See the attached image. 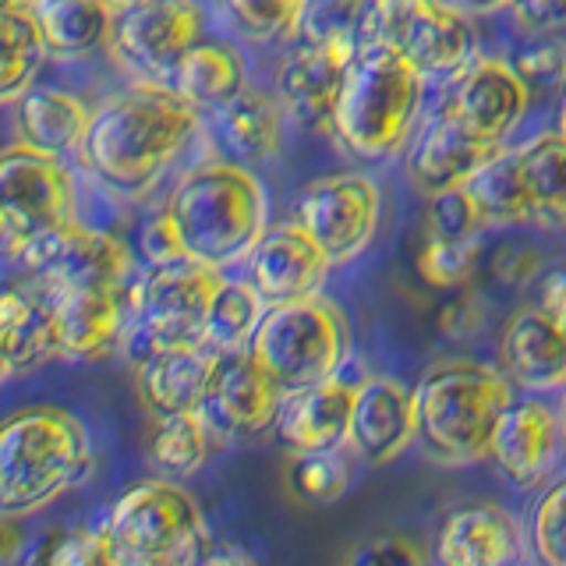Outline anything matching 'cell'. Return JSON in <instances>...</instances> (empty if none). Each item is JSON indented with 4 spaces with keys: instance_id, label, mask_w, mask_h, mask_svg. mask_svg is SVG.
<instances>
[{
    "instance_id": "9f6ffc18",
    "label": "cell",
    "mask_w": 566,
    "mask_h": 566,
    "mask_svg": "<svg viewBox=\"0 0 566 566\" xmlns=\"http://www.w3.org/2000/svg\"><path fill=\"white\" fill-rule=\"evenodd\" d=\"M559 415H563V429H566V386H563V403H559Z\"/></svg>"
},
{
    "instance_id": "44dd1931",
    "label": "cell",
    "mask_w": 566,
    "mask_h": 566,
    "mask_svg": "<svg viewBox=\"0 0 566 566\" xmlns=\"http://www.w3.org/2000/svg\"><path fill=\"white\" fill-rule=\"evenodd\" d=\"M411 439H418L415 389L386 376L358 382L347 450L365 464H389L407 450Z\"/></svg>"
},
{
    "instance_id": "5bb4252c",
    "label": "cell",
    "mask_w": 566,
    "mask_h": 566,
    "mask_svg": "<svg viewBox=\"0 0 566 566\" xmlns=\"http://www.w3.org/2000/svg\"><path fill=\"white\" fill-rule=\"evenodd\" d=\"M361 43L354 40V32L340 35H323V40H305V46H297L287 64L280 67L276 88L283 106L312 128H329L336 103L347 85V75L354 61H358Z\"/></svg>"
},
{
    "instance_id": "f907efd6",
    "label": "cell",
    "mask_w": 566,
    "mask_h": 566,
    "mask_svg": "<svg viewBox=\"0 0 566 566\" xmlns=\"http://www.w3.org/2000/svg\"><path fill=\"white\" fill-rule=\"evenodd\" d=\"M453 4H457L460 11H468V14H492V11L510 8L513 0H453Z\"/></svg>"
},
{
    "instance_id": "6da1fadb",
    "label": "cell",
    "mask_w": 566,
    "mask_h": 566,
    "mask_svg": "<svg viewBox=\"0 0 566 566\" xmlns=\"http://www.w3.org/2000/svg\"><path fill=\"white\" fill-rule=\"evenodd\" d=\"M202 128L199 106L177 88H135L93 111L82 164L111 191H146Z\"/></svg>"
},
{
    "instance_id": "4dcf8cb0",
    "label": "cell",
    "mask_w": 566,
    "mask_h": 566,
    "mask_svg": "<svg viewBox=\"0 0 566 566\" xmlns=\"http://www.w3.org/2000/svg\"><path fill=\"white\" fill-rule=\"evenodd\" d=\"M117 11L106 0H40L35 22L53 57H85L114 40Z\"/></svg>"
},
{
    "instance_id": "74e56055",
    "label": "cell",
    "mask_w": 566,
    "mask_h": 566,
    "mask_svg": "<svg viewBox=\"0 0 566 566\" xmlns=\"http://www.w3.org/2000/svg\"><path fill=\"white\" fill-rule=\"evenodd\" d=\"M527 545L542 563L566 566V474L556 478L531 506Z\"/></svg>"
},
{
    "instance_id": "277c9868",
    "label": "cell",
    "mask_w": 566,
    "mask_h": 566,
    "mask_svg": "<svg viewBox=\"0 0 566 566\" xmlns=\"http://www.w3.org/2000/svg\"><path fill=\"white\" fill-rule=\"evenodd\" d=\"M93 468V439L61 407H25L0 432V510L25 517L75 489Z\"/></svg>"
},
{
    "instance_id": "30bf717a",
    "label": "cell",
    "mask_w": 566,
    "mask_h": 566,
    "mask_svg": "<svg viewBox=\"0 0 566 566\" xmlns=\"http://www.w3.org/2000/svg\"><path fill=\"white\" fill-rule=\"evenodd\" d=\"M8 259L32 283H40V291H120L132 280V252L124 248V241L82 227L78 220H67L22 241L14 252H8Z\"/></svg>"
},
{
    "instance_id": "ffe728a7",
    "label": "cell",
    "mask_w": 566,
    "mask_h": 566,
    "mask_svg": "<svg viewBox=\"0 0 566 566\" xmlns=\"http://www.w3.org/2000/svg\"><path fill=\"white\" fill-rule=\"evenodd\" d=\"M57 318L61 354L75 361H96L117 350L132 323V283L120 291H46Z\"/></svg>"
},
{
    "instance_id": "d4e9b609",
    "label": "cell",
    "mask_w": 566,
    "mask_h": 566,
    "mask_svg": "<svg viewBox=\"0 0 566 566\" xmlns=\"http://www.w3.org/2000/svg\"><path fill=\"white\" fill-rule=\"evenodd\" d=\"M212 354L217 350H209L206 344H177L138 361V397L146 411L153 418L199 411L212 371Z\"/></svg>"
},
{
    "instance_id": "2e32d148",
    "label": "cell",
    "mask_w": 566,
    "mask_h": 566,
    "mask_svg": "<svg viewBox=\"0 0 566 566\" xmlns=\"http://www.w3.org/2000/svg\"><path fill=\"white\" fill-rule=\"evenodd\" d=\"M563 453H566L563 415L542 397L513 400L500 424H495L492 450H489L495 468L524 489L545 482L556 471Z\"/></svg>"
},
{
    "instance_id": "f35d334b",
    "label": "cell",
    "mask_w": 566,
    "mask_h": 566,
    "mask_svg": "<svg viewBox=\"0 0 566 566\" xmlns=\"http://www.w3.org/2000/svg\"><path fill=\"white\" fill-rule=\"evenodd\" d=\"M482 230L485 223L478 217L464 185L429 195V206H424V238L474 244V241H482Z\"/></svg>"
},
{
    "instance_id": "f546056e",
    "label": "cell",
    "mask_w": 566,
    "mask_h": 566,
    "mask_svg": "<svg viewBox=\"0 0 566 566\" xmlns=\"http://www.w3.org/2000/svg\"><path fill=\"white\" fill-rule=\"evenodd\" d=\"M524 174L531 223L545 230H566V135L545 132L517 149Z\"/></svg>"
},
{
    "instance_id": "4fadbf2b",
    "label": "cell",
    "mask_w": 566,
    "mask_h": 566,
    "mask_svg": "<svg viewBox=\"0 0 566 566\" xmlns=\"http://www.w3.org/2000/svg\"><path fill=\"white\" fill-rule=\"evenodd\" d=\"M283 400L287 389L262 368L252 347H234L212 354L199 415L217 439H248L273 429Z\"/></svg>"
},
{
    "instance_id": "9c48e42d",
    "label": "cell",
    "mask_w": 566,
    "mask_h": 566,
    "mask_svg": "<svg viewBox=\"0 0 566 566\" xmlns=\"http://www.w3.org/2000/svg\"><path fill=\"white\" fill-rule=\"evenodd\" d=\"M217 283V270L195 262L153 265L138 283H132V323L124 336L128 358L138 365L164 347L202 344L206 308Z\"/></svg>"
},
{
    "instance_id": "db71d44e",
    "label": "cell",
    "mask_w": 566,
    "mask_h": 566,
    "mask_svg": "<svg viewBox=\"0 0 566 566\" xmlns=\"http://www.w3.org/2000/svg\"><path fill=\"white\" fill-rule=\"evenodd\" d=\"M556 128L566 135V82H563V99H559V120H556Z\"/></svg>"
},
{
    "instance_id": "ba28073f",
    "label": "cell",
    "mask_w": 566,
    "mask_h": 566,
    "mask_svg": "<svg viewBox=\"0 0 566 566\" xmlns=\"http://www.w3.org/2000/svg\"><path fill=\"white\" fill-rule=\"evenodd\" d=\"M464 14L453 0H371L354 25V40L361 46H394L424 78L457 75L471 61V25Z\"/></svg>"
},
{
    "instance_id": "f6af8a7d",
    "label": "cell",
    "mask_w": 566,
    "mask_h": 566,
    "mask_svg": "<svg viewBox=\"0 0 566 566\" xmlns=\"http://www.w3.org/2000/svg\"><path fill=\"white\" fill-rule=\"evenodd\" d=\"M510 14L524 32L566 29V4L563 0H513Z\"/></svg>"
},
{
    "instance_id": "c3c4849f",
    "label": "cell",
    "mask_w": 566,
    "mask_h": 566,
    "mask_svg": "<svg viewBox=\"0 0 566 566\" xmlns=\"http://www.w3.org/2000/svg\"><path fill=\"white\" fill-rule=\"evenodd\" d=\"M542 265L538 252L527 244H513V248H503L500 255L492 262V273L500 276L503 283H524L527 276H535V270Z\"/></svg>"
},
{
    "instance_id": "b9f144b4",
    "label": "cell",
    "mask_w": 566,
    "mask_h": 566,
    "mask_svg": "<svg viewBox=\"0 0 566 566\" xmlns=\"http://www.w3.org/2000/svg\"><path fill=\"white\" fill-rule=\"evenodd\" d=\"M368 4L371 0H308L301 35H305V40H323V35L354 32V25H358V18Z\"/></svg>"
},
{
    "instance_id": "52a82bcc",
    "label": "cell",
    "mask_w": 566,
    "mask_h": 566,
    "mask_svg": "<svg viewBox=\"0 0 566 566\" xmlns=\"http://www.w3.org/2000/svg\"><path fill=\"white\" fill-rule=\"evenodd\" d=\"M248 347L262 368L287 394H294V389L340 376L350 354V329L336 305L315 294L265 308Z\"/></svg>"
},
{
    "instance_id": "6f0895ef",
    "label": "cell",
    "mask_w": 566,
    "mask_h": 566,
    "mask_svg": "<svg viewBox=\"0 0 566 566\" xmlns=\"http://www.w3.org/2000/svg\"><path fill=\"white\" fill-rule=\"evenodd\" d=\"M563 4H566V0H563Z\"/></svg>"
},
{
    "instance_id": "5b68a950",
    "label": "cell",
    "mask_w": 566,
    "mask_h": 566,
    "mask_svg": "<svg viewBox=\"0 0 566 566\" xmlns=\"http://www.w3.org/2000/svg\"><path fill=\"white\" fill-rule=\"evenodd\" d=\"M424 96V75L394 46H361L336 103L329 132L358 159H382L403 146Z\"/></svg>"
},
{
    "instance_id": "d6986e66",
    "label": "cell",
    "mask_w": 566,
    "mask_h": 566,
    "mask_svg": "<svg viewBox=\"0 0 566 566\" xmlns=\"http://www.w3.org/2000/svg\"><path fill=\"white\" fill-rule=\"evenodd\" d=\"M500 149L503 142L478 135L460 117H453L447 106H439L436 117L415 138L411 153H407V177H411L418 191L436 195L468 185V177L478 167H485Z\"/></svg>"
},
{
    "instance_id": "60d3db41",
    "label": "cell",
    "mask_w": 566,
    "mask_h": 566,
    "mask_svg": "<svg viewBox=\"0 0 566 566\" xmlns=\"http://www.w3.org/2000/svg\"><path fill=\"white\" fill-rule=\"evenodd\" d=\"M513 67L527 85H563L566 82V32H527V40L513 53Z\"/></svg>"
},
{
    "instance_id": "8992f818",
    "label": "cell",
    "mask_w": 566,
    "mask_h": 566,
    "mask_svg": "<svg viewBox=\"0 0 566 566\" xmlns=\"http://www.w3.org/2000/svg\"><path fill=\"white\" fill-rule=\"evenodd\" d=\"M111 563L170 566L199 563L209 553V531L199 503L170 478L142 482L111 506L103 521Z\"/></svg>"
},
{
    "instance_id": "836d02e7",
    "label": "cell",
    "mask_w": 566,
    "mask_h": 566,
    "mask_svg": "<svg viewBox=\"0 0 566 566\" xmlns=\"http://www.w3.org/2000/svg\"><path fill=\"white\" fill-rule=\"evenodd\" d=\"M212 439L217 436H212L199 411L156 418L149 432V464L159 471V478L185 482V478H191L206 464Z\"/></svg>"
},
{
    "instance_id": "ee69618b",
    "label": "cell",
    "mask_w": 566,
    "mask_h": 566,
    "mask_svg": "<svg viewBox=\"0 0 566 566\" xmlns=\"http://www.w3.org/2000/svg\"><path fill=\"white\" fill-rule=\"evenodd\" d=\"M142 255L149 259V265L185 262V252H181V244H177V234H174V227L167 223L164 209H159L156 217L146 223V230H142Z\"/></svg>"
},
{
    "instance_id": "f1b7e54d",
    "label": "cell",
    "mask_w": 566,
    "mask_h": 566,
    "mask_svg": "<svg viewBox=\"0 0 566 566\" xmlns=\"http://www.w3.org/2000/svg\"><path fill=\"white\" fill-rule=\"evenodd\" d=\"M174 88L199 111H217L248 88L244 57L227 43H195L170 71Z\"/></svg>"
},
{
    "instance_id": "7402d4cb",
    "label": "cell",
    "mask_w": 566,
    "mask_h": 566,
    "mask_svg": "<svg viewBox=\"0 0 566 566\" xmlns=\"http://www.w3.org/2000/svg\"><path fill=\"white\" fill-rule=\"evenodd\" d=\"M354 394H358V386L340 376L294 389V394H287V400H283V411L273 424L276 442L287 453L347 447Z\"/></svg>"
},
{
    "instance_id": "d6a6232c",
    "label": "cell",
    "mask_w": 566,
    "mask_h": 566,
    "mask_svg": "<svg viewBox=\"0 0 566 566\" xmlns=\"http://www.w3.org/2000/svg\"><path fill=\"white\" fill-rule=\"evenodd\" d=\"M265 297L255 291L252 280H220L209 297L202 344L209 350H234L248 347L265 315Z\"/></svg>"
},
{
    "instance_id": "484cf974",
    "label": "cell",
    "mask_w": 566,
    "mask_h": 566,
    "mask_svg": "<svg viewBox=\"0 0 566 566\" xmlns=\"http://www.w3.org/2000/svg\"><path fill=\"white\" fill-rule=\"evenodd\" d=\"M0 350H4L8 376H22L61 354L57 318H53L46 291L8 287L4 305H0Z\"/></svg>"
},
{
    "instance_id": "e0dca14e",
    "label": "cell",
    "mask_w": 566,
    "mask_h": 566,
    "mask_svg": "<svg viewBox=\"0 0 566 566\" xmlns=\"http://www.w3.org/2000/svg\"><path fill=\"white\" fill-rule=\"evenodd\" d=\"M527 82L517 75L510 61L478 57L468 61L447 85L442 106L492 142H503L527 114Z\"/></svg>"
},
{
    "instance_id": "7c38bea8",
    "label": "cell",
    "mask_w": 566,
    "mask_h": 566,
    "mask_svg": "<svg viewBox=\"0 0 566 566\" xmlns=\"http://www.w3.org/2000/svg\"><path fill=\"white\" fill-rule=\"evenodd\" d=\"M379 217L382 195L368 174H333L301 188L291 220L308 230L333 265H344L371 244Z\"/></svg>"
},
{
    "instance_id": "ac0fdd59",
    "label": "cell",
    "mask_w": 566,
    "mask_h": 566,
    "mask_svg": "<svg viewBox=\"0 0 566 566\" xmlns=\"http://www.w3.org/2000/svg\"><path fill=\"white\" fill-rule=\"evenodd\" d=\"M333 270V259L318 248V241L301 230L294 220L265 227V234L248 252V280L265 297V305L280 301L315 297Z\"/></svg>"
},
{
    "instance_id": "681fc988",
    "label": "cell",
    "mask_w": 566,
    "mask_h": 566,
    "mask_svg": "<svg viewBox=\"0 0 566 566\" xmlns=\"http://www.w3.org/2000/svg\"><path fill=\"white\" fill-rule=\"evenodd\" d=\"M538 305L556 318L559 329L566 333V270H556L548 273L545 283H542V301Z\"/></svg>"
},
{
    "instance_id": "8d00e7d4",
    "label": "cell",
    "mask_w": 566,
    "mask_h": 566,
    "mask_svg": "<svg viewBox=\"0 0 566 566\" xmlns=\"http://www.w3.org/2000/svg\"><path fill=\"white\" fill-rule=\"evenodd\" d=\"M234 25L248 35V40L270 43V40H287V35L301 32L305 25L308 0H223Z\"/></svg>"
},
{
    "instance_id": "11a10c76",
    "label": "cell",
    "mask_w": 566,
    "mask_h": 566,
    "mask_svg": "<svg viewBox=\"0 0 566 566\" xmlns=\"http://www.w3.org/2000/svg\"><path fill=\"white\" fill-rule=\"evenodd\" d=\"M106 4H111V8H114V11L120 14V11H128V8L142 4V0H106Z\"/></svg>"
},
{
    "instance_id": "9a60e30c",
    "label": "cell",
    "mask_w": 566,
    "mask_h": 566,
    "mask_svg": "<svg viewBox=\"0 0 566 566\" xmlns=\"http://www.w3.org/2000/svg\"><path fill=\"white\" fill-rule=\"evenodd\" d=\"M202 8L195 0H142L114 18V46L153 75H170L177 61L199 43Z\"/></svg>"
},
{
    "instance_id": "7dc6e473",
    "label": "cell",
    "mask_w": 566,
    "mask_h": 566,
    "mask_svg": "<svg viewBox=\"0 0 566 566\" xmlns=\"http://www.w3.org/2000/svg\"><path fill=\"white\" fill-rule=\"evenodd\" d=\"M439 326H442V333H450V336H471L474 329L485 326V305L474 294H460V297L450 301L447 308H442Z\"/></svg>"
},
{
    "instance_id": "7bdbcfd3",
    "label": "cell",
    "mask_w": 566,
    "mask_h": 566,
    "mask_svg": "<svg viewBox=\"0 0 566 566\" xmlns=\"http://www.w3.org/2000/svg\"><path fill=\"white\" fill-rule=\"evenodd\" d=\"M46 559L53 566H96V563H111V548H106L103 531H75L61 545H53V553Z\"/></svg>"
},
{
    "instance_id": "7a4b0ae2",
    "label": "cell",
    "mask_w": 566,
    "mask_h": 566,
    "mask_svg": "<svg viewBox=\"0 0 566 566\" xmlns=\"http://www.w3.org/2000/svg\"><path fill=\"white\" fill-rule=\"evenodd\" d=\"M265 191L259 177L241 164H202L174 185L164 217L174 227L185 262L223 270L248 259L265 234Z\"/></svg>"
},
{
    "instance_id": "ab89813d",
    "label": "cell",
    "mask_w": 566,
    "mask_h": 566,
    "mask_svg": "<svg viewBox=\"0 0 566 566\" xmlns=\"http://www.w3.org/2000/svg\"><path fill=\"white\" fill-rule=\"evenodd\" d=\"M478 252H482V241L457 244V241L424 238L418 252V276L429 283V287L453 291L460 283H468L471 273L478 270Z\"/></svg>"
},
{
    "instance_id": "816d5d0a",
    "label": "cell",
    "mask_w": 566,
    "mask_h": 566,
    "mask_svg": "<svg viewBox=\"0 0 566 566\" xmlns=\"http://www.w3.org/2000/svg\"><path fill=\"white\" fill-rule=\"evenodd\" d=\"M252 556L241 553V548L234 545H223V548H209V553L202 556V563H248Z\"/></svg>"
},
{
    "instance_id": "1f68e13d",
    "label": "cell",
    "mask_w": 566,
    "mask_h": 566,
    "mask_svg": "<svg viewBox=\"0 0 566 566\" xmlns=\"http://www.w3.org/2000/svg\"><path fill=\"white\" fill-rule=\"evenodd\" d=\"M468 195L489 227H517L531 223V202L524 188V174L517 164V149H500L485 167L468 177Z\"/></svg>"
},
{
    "instance_id": "cb8c5ba5",
    "label": "cell",
    "mask_w": 566,
    "mask_h": 566,
    "mask_svg": "<svg viewBox=\"0 0 566 566\" xmlns=\"http://www.w3.org/2000/svg\"><path fill=\"white\" fill-rule=\"evenodd\" d=\"M503 371L531 394L566 386V333L542 305H527L510 318L500 344Z\"/></svg>"
},
{
    "instance_id": "3957f363",
    "label": "cell",
    "mask_w": 566,
    "mask_h": 566,
    "mask_svg": "<svg viewBox=\"0 0 566 566\" xmlns=\"http://www.w3.org/2000/svg\"><path fill=\"white\" fill-rule=\"evenodd\" d=\"M513 397L503 368L482 361H442L415 386L418 442L439 464H474L489 457L495 424Z\"/></svg>"
},
{
    "instance_id": "8fae6325",
    "label": "cell",
    "mask_w": 566,
    "mask_h": 566,
    "mask_svg": "<svg viewBox=\"0 0 566 566\" xmlns=\"http://www.w3.org/2000/svg\"><path fill=\"white\" fill-rule=\"evenodd\" d=\"M0 217L8 252L50 227L75 220V177L64 167V156L25 142L11 146L0 164Z\"/></svg>"
},
{
    "instance_id": "f5cc1de1",
    "label": "cell",
    "mask_w": 566,
    "mask_h": 566,
    "mask_svg": "<svg viewBox=\"0 0 566 566\" xmlns=\"http://www.w3.org/2000/svg\"><path fill=\"white\" fill-rule=\"evenodd\" d=\"M40 0H4V11H35Z\"/></svg>"
},
{
    "instance_id": "83f0119b",
    "label": "cell",
    "mask_w": 566,
    "mask_h": 566,
    "mask_svg": "<svg viewBox=\"0 0 566 566\" xmlns=\"http://www.w3.org/2000/svg\"><path fill=\"white\" fill-rule=\"evenodd\" d=\"M217 132L223 146L248 159V164H262L273 159L283 149V99L259 93V88H241V93L217 106Z\"/></svg>"
},
{
    "instance_id": "603a6c76",
    "label": "cell",
    "mask_w": 566,
    "mask_h": 566,
    "mask_svg": "<svg viewBox=\"0 0 566 566\" xmlns=\"http://www.w3.org/2000/svg\"><path fill=\"white\" fill-rule=\"evenodd\" d=\"M521 524L503 506L478 503L442 521L432 559L439 566H506L524 556Z\"/></svg>"
},
{
    "instance_id": "4316f807",
    "label": "cell",
    "mask_w": 566,
    "mask_h": 566,
    "mask_svg": "<svg viewBox=\"0 0 566 566\" xmlns=\"http://www.w3.org/2000/svg\"><path fill=\"white\" fill-rule=\"evenodd\" d=\"M14 124L25 146H35L53 156H67L82 149L88 124H93V111L78 96L64 93V88L40 85V88H25L18 96Z\"/></svg>"
},
{
    "instance_id": "d590c367",
    "label": "cell",
    "mask_w": 566,
    "mask_h": 566,
    "mask_svg": "<svg viewBox=\"0 0 566 566\" xmlns=\"http://www.w3.org/2000/svg\"><path fill=\"white\" fill-rule=\"evenodd\" d=\"M291 489L308 503H333L347 492L354 468L344 447L333 450H308V453H291Z\"/></svg>"
},
{
    "instance_id": "bcb514c9",
    "label": "cell",
    "mask_w": 566,
    "mask_h": 566,
    "mask_svg": "<svg viewBox=\"0 0 566 566\" xmlns=\"http://www.w3.org/2000/svg\"><path fill=\"white\" fill-rule=\"evenodd\" d=\"M421 559H424L421 548L411 538H400V535L371 538L350 553V563H421Z\"/></svg>"
},
{
    "instance_id": "e575fe53",
    "label": "cell",
    "mask_w": 566,
    "mask_h": 566,
    "mask_svg": "<svg viewBox=\"0 0 566 566\" xmlns=\"http://www.w3.org/2000/svg\"><path fill=\"white\" fill-rule=\"evenodd\" d=\"M43 29L35 11H4L0 14V96L14 103L35 78L46 57Z\"/></svg>"
}]
</instances>
